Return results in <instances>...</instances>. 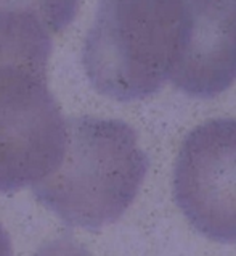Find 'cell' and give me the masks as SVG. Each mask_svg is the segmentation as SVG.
<instances>
[{"label":"cell","instance_id":"6da1fadb","mask_svg":"<svg viewBox=\"0 0 236 256\" xmlns=\"http://www.w3.org/2000/svg\"><path fill=\"white\" fill-rule=\"evenodd\" d=\"M50 54L39 20L0 12V194L35 184L60 162L66 120L48 89Z\"/></svg>","mask_w":236,"mask_h":256},{"label":"cell","instance_id":"7a4b0ae2","mask_svg":"<svg viewBox=\"0 0 236 256\" xmlns=\"http://www.w3.org/2000/svg\"><path fill=\"white\" fill-rule=\"evenodd\" d=\"M148 168L150 160L127 122L69 118L60 162L32 190L63 222L98 230L134 203Z\"/></svg>","mask_w":236,"mask_h":256},{"label":"cell","instance_id":"3957f363","mask_svg":"<svg viewBox=\"0 0 236 256\" xmlns=\"http://www.w3.org/2000/svg\"><path fill=\"white\" fill-rule=\"evenodd\" d=\"M188 26L185 0H100L82 52L92 87L117 102L159 92L180 60Z\"/></svg>","mask_w":236,"mask_h":256},{"label":"cell","instance_id":"277c9868","mask_svg":"<svg viewBox=\"0 0 236 256\" xmlns=\"http://www.w3.org/2000/svg\"><path fill=\"white\" fill-rule=\"evenodd\" d=\"M175 203L191 226L236 244V120H212L183 140L174 168Z\"/></svg>","mask_w":236,"mask_h":256},{"label":"cell","instance_id":"5b68a950","mask_svg":"<svg viewBox=\"0 0 236 256\" xmlns=\"http://www.w3.org/2000/svg\"><path fill=\"white\" fill-rule=\"evenodd\" d=\"M188 36L171 74L175 89L214 98L236 81V0H185Z\"/></svg>","mask_w":236,"mask_h":256},{"label":"cell","instance_id":"8992f818","mask_svg":"<svg viewBox=\"0 0 236 256\" xmlns=\"http://www.w3.org/2000/svg\"><path fill=\"white\" fill-rule=\"evenodd\" d=\"M80 0H0V12L31 14L48 32H61L74 21Z\"/></svg>","mask_w":236,"mask_h":256},{"label":"cell","instance_id":"52a82bcc","mask_svg":"<svg viewBox=\"0 0 236 256\" xmlns=\"http://www.w3.org/2000/svg\"><path fill=\"white\" fill-rule=\"evenodd\" d=\"M11 253V244L10 238L6 236V232L0 226V254H10Z\"/></svg>","mask_w":236,"mask_h":256}]
</instances>
